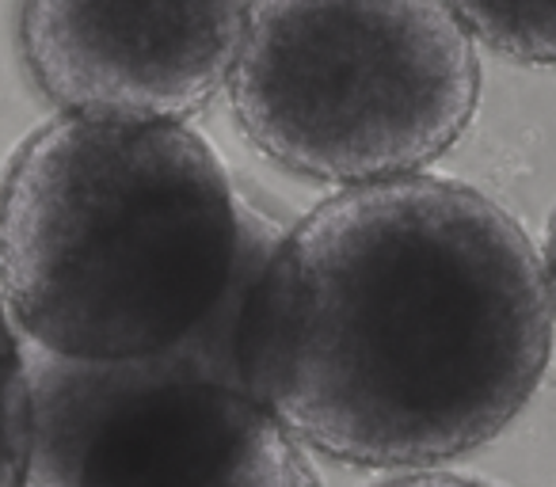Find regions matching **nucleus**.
Returning a JSON list of instances; mask_svg holds the SVG:
<instances>
[{
    "mask_svg": "<svg viewBox=\"0 0 556 487\" xmlns=\"http://www.w3.org/2000/svg\"><path fill=\"white\" fill-rule=\"evenodd\" d=\"M553 332L545 259L522 225L477 187L419 171L343 187L278 232L237 366L302 446L431 469L515 423Z\"/></svg>",
    "mask_w": 556,
    "mask_h": 487,
    "instance_id": "f257e3e1",
    "label": "nucleus"
},
{
    "mask_svg": "<svg viewBox=\"0 0 556 487\" xmlns=\"http://www.w3.org/2000/svg\"><path fill=\"white\" fill-rule=\"evenodd\" d=\"M275 240L191 126L62 115L0 179V302L62 362L168 358L237 339Z\"/></svg>",
    "mask_w": 556,
    "mask_h": 487,
    "instance_id": "f03ea898",
    "label": "nucleus"
},
{
    "mask_svg": "<svg viewBox=\"0 0 556 487\" xmlns=\"http://www.w3.org/2000/svg\"><path fill=\"white\" fill-rule=\"evenodd\" d=\"M229 103L294 176H419L477 115V39L446 0H252Z\"/></svg>",
    "mask_w": 556,
    "mask_h": 487,
    "instance_id": "7ed1b4c3",
    "label": "nucleus"
},
{
    "mask_svg": "<svg viewBox=\"0 0 556 487\" xmlns=\"http://www.w3.org/2000/svg\"><path fill=\"white\" fill-rule=\"evenodd\" d=\"M24 487H320L237 366V339L123 366L31 362Z\"/></svg>",
    "mask_w": 556,
    "mask_h": 487,
    "instance_id": "20e7f679",
    "label": "nucleus"
},
{
    "mask_svg": "<svg viewBox=\"0 0 556 487\" xmlns=\"http://www.w3.org/2000/svg\"><path fill=\"white\" fill-rule=\"evenodd\" d=\"M252 0H20L16 42L31 85L62 115H199L244 39Z\"/></svg>",
    "mask_w": 556,
    "mask_h": 487,
    "instance_id": "39448f33",
    "label": "nucleus"
},
{
    "mask_svg": "<svg viewBox=\"0 0 556 487\" xmlns=\"http://www.w3.org/2000/svg\"><path fill=\"white\" fill-rule=\"evenodd\" d=\"M465 31L533 69H556V0H446Z\"/></svg>",
    "mask_w": 556,
    "mask_h": 487,
    "instance_id": "423d86ee",
    "label": "nucleus"
},
{
    "mask_svg": "<svg viewBox=\"0 0 556 487\" xmlns=\"http://www.w3.org/2000/svg\"><path fill=\"white\" fill-rule=\"evenodd\" d=\"M31 461V366L0 302V487H24Z\"/></svg>",
    "mask_w": 556,
    "mask_h": 487,
    "instance_id": "0eeeda50",
    "label": "nucleus"
},
{
    "mask_svg": "<svg viewBox=\"0 0 556 487\" xmlns=\"http://www.w3.org/2000/svg\"><path fill=\"white\" fill-rule=\"evenodd\" d=\"M374 487H495V484L469 479V476H450V472H412V476H396Z\"/></svg>",
    "mask_w": 556,
    "mask_h": 487,
    "instance_id": "6e6552de",
    "label": "nucleus"
},
{
    "mask_svg": "<svg viewBox=\"0 0 556 487\" xmlns=\"http://www.w3.org/2000/svg\"><path fill=\"white\" fill-rule=\"evenodd\" d=\"M545 279H548V294H553V312H556V206L548 217V232H545Z\"/></svg>",
    "mask_w": 556,
    "mask_h": 487,
    "instance_id": "1a4fd4ad",
    "label": "nucleus"
}]
</instances>
